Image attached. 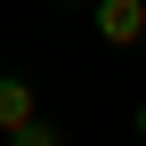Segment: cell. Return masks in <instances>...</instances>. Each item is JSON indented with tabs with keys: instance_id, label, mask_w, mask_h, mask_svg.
Returning a JSON list of instances; mask_svg holds the SVG:
<instances>
[{
	"instance_id": "5b68a950",
	"label": "cell",
	"mask_w": 146,
	"mask_h": 146,
	"mask_svg": "<svg viewBox=\"0 0 146 146\" xmlns=\"http://www.w3.org/2000/svg\"><path fill=\"white\" fill-rule=\"evenodd\" d=\"M57 8H89V0H57Z\"/></svg>"
},
{
	"instance_id": "7a4b0ae2",
	"label": "cell",
	"mask_w": 146,
	"mask_h": 146,
	"mask_svg": "<svg viewBox=\"0 0 146 146\" xmlns=\"http://www.w3.org/2000/svg\"><path fill=\"white\" fill-rule=\"evenodd\" d=\"M33 114H41V98H33V81H25V73H0V138H8V130H25Z\"/></svg>"
},
{
	"instance_id": "277c9868",
	"label": "cell",
	"mask_w": 146,
	"mask_h": 146,
	"mask_svg": "<svg viewBox=\"0 0 146 146\" xmlns=\"http://www.w3.org/2000/svg\"><path fill=\"white\" fill-rule=\"evenodd\" d=\"M130 130H138V146H146V106H138V114H130Z\"/></svg>"
},
{
	"instance_id": "6da1fadb",
	"label": "cell",
	"mask_w": 146,
	"mask_h": 146,
	"mask_svg": "<svg viewBox=\"0 0 146 146\" xmlns=\"http://www.w3.org/2000/svg\"><path fill=\"white\" fill-rule=\"evenodd\" d=\"M106 49H146V0H89Z\"/></svg>"
},
{
	"instance_id": "3957f363",
	"label": "cell",
	"mask_w": 146,
	"mask_h": 146,
	"mask_svg": "<svg viewBox=\"0 0 146 146\" xmlns=\"http://www.w3.org/2000/svg\"><path fill=\"white\" fill-rule=\"evenodd\" d=\"M8 146H65V130H57L49 114H33L25 130H8Z\"/></svg>"
}]
</instances>
